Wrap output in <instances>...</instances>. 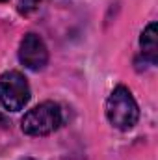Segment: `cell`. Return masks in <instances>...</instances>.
Wrapping results in <instances>:
<instances>
[{
  "instance_id": "6da1fadb",
  "label": "cell",
  "mask_w": 158,
  "mask_h": 160,
  "mask_svg": "<svg viewBox=\"0 0 158 160\" xmlns=\"http://www.w3.org/2000/svg\"><path fill=\"white\" fill-rule=\"evenodd\" d=\"M106 118L112 127L119 130H130L140 118L138 102L134 101L128 88L117 86L106 101Z\"/></svg>"
},
{
  "instance_id": "7a4b0ae2",
  "label": "cell",
  "mask_w": 158,
  "mask_h": 160,
  "mask_svg": "<svg viewBox=\"0 0 158 160\" xmlns=\"http://www.w3.org/2000/svg\"><path fill=\"white\" fill-rule=\"evenodd\" d=\"M62 125V110L56 102L47 101L32 108L21 121L22 132L28 136H47Z\"/></svg>"
},
{
  "instance_id": "3957f363",
  "label": "cell",
  "mask_w": 158,
  "mask_h": 160,
  "mask_svg": "<svg viewBox=\"0 0 158 160\" xmlns=\"http://www.w3.org/2000/svg\"><path fill=\"white\" fill-rule=\"evenodd\" d=\"M30 101L28 80L19 71H7L0 77V104L9 112H19Z\"/></svg>"
},
{
  "instance_id": "277c9868",
  "label": "cell",
  "mask_w": 158,
  "mask_h": 160,
  "mask_svg": "<svg viewBox=\"0 0 158 160\" xmlns=\"http://www.w3.org/2000/svg\"><path fill=\"white\" fill-rule=\"evenodd\" d=\"M19 60L24 67L39 71L48 62V50L37 34H26L19 45Z\"/></svg>"
},
{
  "instance_id": "5b68a950",
  "label": "cell",
  "mask_w": 158,
  "mask_h": 160,
  "mask_svg": "<svg viewBox=\"0 0 158 160\" xmlns=\"http://www.w3.org/2000/svg\"><path fill=\"white\" fill-rule=\"evenodd\" d=\"M140 47H141V54L149 63H156L158 62V30L156 22H151L140 38Z\"/></svg>"
},
{
  "instance_id": "8992f818",
  "label": "cell",
  "mask_w": 158,
  "mask_h": 160,
  "mask_svg": "<svg viewBox=\"0 0 158 160\" xmlns=\"http://www.w3.org/2000/svg\"><path fill=\"white\" fill-rule=\"evenodd\" d=\"M43 0H21L19 2V9H21V13H30L32 9H36L37 6H39Z\"/></svg>"
},
{
  "instance_id": "52a82bcc",
  "label": "cell",
  "mask_w": 158,
  "mask_h": 160,
  "mask_svg": "<svg viewBox=\"0 0 158 160\" xmlns=\"http://www.w3.org/2000/svg\"><path fill=\"white\" fill-rule=\"evenodd\" d=\"M22 160H36V158H22Z\"/></svg>"
},
{
  "instance_id": "ba28073f",
  "label": "cell",
  "mask_w": 158,
  "mask_h": 160,
  "mask_svg": "<svg viewBox=\"0 0 158 160\" xmlns=\"http://www.w3.org/2000/svg\"><path fill=\"white\" fill-rule=\"evenodd\" d=\"M0 2H7V0H0Z\"/></svg>"
}]
</instances>
